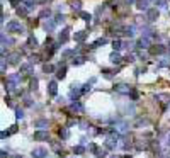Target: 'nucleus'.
Listing matches in <instances>:
<instances>
[{"label": "nucleus", "mask_w": 170, "mask_h": 158, "mask_svg": "<svg viewBox=\"0 0 170 158\" xmlns=\"http://www.w3.org/2000/svg\"><path fill=\"white\" fill-rule=\"evenodd\" d=\"M9 155H7V151L5 150H2V153H0V158H7Z\"/></svg>", "instance_id": "nucleus-49"}, {"label": "nucleus", "mask_w": 170, "mask_h": 158, "mask_svg": "<svg viewBox=\"0 0 170 158\" xmlns=\"http://www.w3.org/2000/svg\"><path fill=\"white\" fill-rule=\"evenodd\" d=\"M114 89H116V92H119V94H131V87H128L126 83H119Z\"/></svg>", "instance_id": "nucleus-7"}, {"label": "nucleus", "mask_w": 170, "mask_h": 158, "mask_svg": "<svg viewBox=\"0 0 170 158\" xmlns=\"http://www.w3.org/2000/svg\"><path fill=\"white\" fill-rule=\"evenodd\" d=\"M136 7H138V10H148L150 9V0H138Z\"/></svg>", "instance_id": "nucleus-9"}, {"label": "nucleus", "mask_w": 170, "mask_h": 158, "mask_svg": "<svg viewBox=\"0 0 170 158\" xmlns=\"http://www.w3.org/2000/svg\"><path fill=\"white\" fill-rule=\"evenodd\" d=\"M19 58H20L19 53H12V55H9V61L12 63V65H17V63H19Z\"/></svg>", "instance_id": "nucleus-14"}, {"label": "nucleus", "mask_w": 170, "mask_h": 158, "mask_svg": "<svg viewBox=\"0 0 170 158\" xmlns=\"http://www.w3.org/2000/svg\"><path fill=\"white\" fill-rule=\"evenodd\" d=\"M167 65H169V61H167V59H162V61H160V66H167Z\"/></svg>", "instance_id": "nucleus-50"}, {"label": "nucleus", "mask_w": 170, "mask_h": 158, "mask_svg": "<svg viewBox=\"0 0 170 158\" xmlns=\"http://www.w3.org/2000/svg\"><path fill=\"white\" fill-rule=\"evenodd\" d=\"M29 87H31V90H36V89H38V80L32 78V80H31V83H29Z\"/></svg>", "instance_id": "nucleus-34"}, {"label": "nucleus", "mask_w": 170, "mask_h": 158, "mask_svg": "<svg viewBox=\"0 0 170 158\" xmlns=\"http://www.w3.org/2000/svg\"><path fill=\"white\" fill-rule=\"evenodd\" d=\"M58 39H60V43H66V41L70 39V29L66 27V29H63L60 32V36H58Z\"/></svg>", "instance_id": "nucleus-8"}, {"label": "nucleus", "mask_w": 170, "mask_h": 158, "mask_svg": "<svg viewBox=\"0 0 170 158\" xmlns=\"http://www.w3.org/2000/svg\"><path fill=\"white\" fill-rule=\"evenodd\" d=\"M55 22H56V24H63V22H65V15H63V14L56 15V17H55Z\"/></svg>", "instance_id": "nucleus-32"}, {"label": "nucleus", "mask_w": 170, "mask_h": 158, "mask_svg": "<svg viewBox=\"0 0 170 158\" xmlns=\"http://www.w3.org/2000/svg\"><path fill=\"white\" fill-rule=\"evenodd\" d=\"M124 158H131V157H129V155H128V157H124Z\"/></svg>", "instance_id": "nucleus-54"}, {"label": "nucleus", "mask_w": 170, "mask_h": 158, "mask_svg": "<svg viewBox=\"0 0 170 158\" xmlns=\"http://www.w3.org/2000/svg\"><path fill=\"white\" fill-rule=\"evenodd\" d=\"M48 92H50V95H56V94H58V85H56V82H50V83H48Z\"/></svg>", "instance_id": "nucleus-11"}, {"label": "nucleus", "mask_w": 170, "mask_h": 158, "mask_svg": "<svg viewBox=\"0 0 170 158\" xmlns=\"http://www.w3.org/2000/svg\"><path fill=\"white\" fill-rule=\"evenodd\" d=\"M39 2H46V0H39Z\"/></svg>", "instance_id": "nucleus-55"}, {"label": "nucleus", "mask_w": 170, "mask_h": 158, "mask_svg": "<svg viewBox=\"0 0 170 158\" xmlns=\"http://www.w3.org/2000/svg\"><path fill=\"white\" fill-rule=\"evenodd\" d=\"M66 77V66H60V70L56 71V78H65Z\"/></svg>", "instance_id": "nucleus-15"}, {"label": "nucleus", "mask_w": 170, "mask_h": 158, "mask_svg": "<svg viewBox=\"0 0 170 158\" xmlns=\"http://www.w3.org/2000/svg\"><path fill=\"white\" fill-rule=\"evenodd\" d=\"M90 89H92V87H90V83H85V85H83V89H82V92H83V94H85V92H90Z\"/></svg>", "instance_id": "nucleus-42"}, {"label": "nucleus", "mask_w": 170, "mask_h": 158, "mask_svg": "<svg viewBox=\"0 0 170 158\" xmlns=\"http://www.w3.org/2000/svg\"><path fill=\"white\" fill-rule=\"evenodd\" d=\"M150 53L151 55H163V53H165V46H162V44L150 46Z\"/></svg>", "instance_id": "nucleus-6"}, {"label": "nucleus", "mask_w": 170, "mask_h": 158, "mask_svg": "<svg viewBox=\"0 0 170 158\" xmlns=\"http://www.w3.org/2000/svg\"><path fill=\"white\" fill-rule=\"evenodd\" d=\"M126 61H134V55H128L126 56Z\"/></svg>", "instance_id": "nucleus-48"}, {"label": "nucleus", "mask_w": 170, "mask_h": 158, "mask_svg": "<svg viewBox=\"0 0 170 158\" xmlns=\"http://www.w3.org/2000/svg\"><path fill=\"white\" fill-rule=\"evenodd\" d=\"M55 26H56V22H55V19H53V20H46V22H44V29H46V31H53V29H55Z\"/></svg>", "instance_id": "nucleus-16"}, {"label": "nucleus", "mask_w": 170, "mask_h": 158, "mask_svg": "<svg viewBox=\"0 0 170 158\" xmlns=\"http://www.w3.org/2000/svg\"><path fill=\"white\" fill-rule=\"evenodd\" d=\"M167 143L170 145V133H169V136H167Z\"/></svg>", "instance_id": "nucleus-52"}, {"label": "nucleus", "mask_w": 170, "mask_h": 158, "mask_svg": "<svg viewBox=\"0 0 170 158\" xmlns=\"http://www.w3.org/2000/svg\"><path fill=\"white\" fill-rule=\"evenodd\" d=\"M27 46H29V48H36V46H38V39H36L34 36H29V39H27Z\"/></svg>", "instance_id": "nucleus-22"}, {"label": "nucleus", "mask_w": 170, "mask_h": 158, "mask_svg": "<svg viewBox=\"0 0 170 158\" xmlns=\"http://www.w3.org/2000/svg\"><path fill=\"white\" fill-rule=\"evenodd\" d=\"M34 139L36 141H46V139H50V134H48V131H36Z\"/></svg>", "instance_id": "nucleus-4"}, {"label": "nucleus", "mask_w": 170, "mask_h": 158, "mask_svg": "<svg viewBox=\"0 0 170 158\" xmlns=\"http://www.w3.org/2000/svg\"><path fill=\"white\" fill-rule=\"evenodd\" d=\"M29 61L34 65V63H38V61H39V56H38V55H31V56H29Z\"/></svg>", "instance_id": "nucleus-35"}, {"label": "nucleus", "mask_w": 170, "mask_h": 158, "mask_svg": "<svg viewBox=\"0 0 170 158\" xmlns=\"http://www.w3.org/2000/svg\"><path fill=\"white\" fill-rule=\"evenodd\" d=\"M95 155H97V158H106V151L104 150H95Z\"/></svg>", "instance_id": "nucleus-33"}, {"label": "nucleus", "mask_w": 170, "mask_h": 158, "mask_svg": "<svg viewBox=\"0 0 170 158\" xmlns=\"http://www.w3.org/2000/svg\"><path fill=\"white\" fill-rule=\"evenodd\" d=\"M48 155V150L46 148H34L32 150V157L34 158H44Z\"/></svg>", "instance_id": "nucleus-5"}, {"label": "nucleus", "mask_w": 170, "mask_h": 158, "mask_svg": "<svg viewBox=\"0 0 170 158\" xmlns=\"http://www.w3.org/2000/svg\"><path fill=\"white\" fill-rule=\"evenodd\" d=\"M43 70H44L46 73H51V71H53V66H51V65H44V66H43Z\"/></svg>", "instance_id": "nucleus-41"}, {"label": "nucleus", "mask_w": 170, "mask_h": 158, "mask_svg": "<svg viewBox=\"0 0 170 158\" xmlns=\"http://www.w3.org/2000/svg\"><path fill=\"white\" fill-rule=\"evenodd\" d=\"M20 71H22V73H31V71H32V63H26V65H22V66H20Z\"/></svg>", "instance_id": "nucleus-18"}, {"label": "nucleus", "mask_w": 170, "mask_h": 158, "mask_svg": "<svg viewBox=\"0 0 170 158\" xmlns=\"http://www.w3.org/2000/svg\"><path fill=\"white\" fill-rule=\"evenodd\" d=\"M157 5H158V9H167V2L165 0H158Z\"/></svg>", "instance_id": "nucleus-37"}, {"label": "nucleus", "mask_w": 170, "mask_h": 158, "mask_svg": "<svg viewBox=\"0 0 170 158\" xmlns=\"http://www.w3.org/2000/svg\"><path fill=\"white\" fill-rule=\"evenodd\" d=\"M124 34H126L128 38H133V36L136 34V27H134V26H128V27H124Z\"/></svg>", "instance_id": "nucleus-12"}, {"label": "nucleus", "mask_w": 170, "mask_h": 158, "mask_svg": "<svg viewBox=\"0 0 170 158\" xmlns=\"http://www.w3.org/2000/svg\"><path fill=\"white\" fill-rule=\"evenodd\" d=\"M71 109H73V110H78V112H83V107H82L80 102H73V104H71Z\"/></svg>", "instance_id": "nucleus-28"}, {"label": "nucleus", "mask_w": 170, "mask_h": 158, "mask_svg": "<svg viewBox=\"0 0 170 158\" xmlns=\"http://www.w3.org/2000/svg\"><path fill=\"white\" fill-rule=\"evenodd\" d=\"M89 150H90V151H94V153H95V150H97V146H95L94 143H90V145H89Z\"/></svg>", "instance_id": "nucleus-45"}, {"label": "nucleus", "mask_w": 170, "mask_h": 158, "mask_svg": "<svg viewBox=\"0 0 170 158\" xmlns=\"http://www.w3.org/2000/svg\"><path fill=\"white\" fill-rule=\"evenodd\" d=\"M112 48H114V51H119L121 48H122V43H121L119 39H114L112 41Z\"/></svg>", "instance_id": "nucleus-25"}, {"label": "nucleus", "mask_w": 170, "mask_h": 158, "mask_svg": "<svg viewBox=\"0 0 170 158\" xmlns=\"http://www.w3.org/2000/svg\"><path fill=\"white\" fill-rule=\"evenodd\" d=\"M51 15V12H50V9H44L43 12L39 14V19H44V17H50Z\"/></svg>", "instance_id": "nucleus-31"}, {"label": "nucleus", "mask_w": 170, "mask_h": 158, "mask_svg": "<svg viewBox=\"0 0 170 158\" xmlns=\"http://www.w3.org/2000/svg\"><path fill=\"white\" fill-rule=\"evenodd\" d=\"M158 15H160L158 9H148V10H146V19L150 20V22L157 20V19H158Z\"/></svg>", "instance_id": "nucleus-3"}, {"label": "nucleus", "mask_w": 170, "mask_h": 158, "mask_svg": "<svg viewBox=\"0 0 170 158\" xmlns=\"http://www.w3.org/2000/svg\"><path fill=\"white\" fill-rule=\"evenodd\" d=\"M118 131L126 133V131H128V124H126V122H119V124H118Z\"/></svg>", "instance_id": "nucleus-29"}, {"label": "nucleus", "mask_w": 170, "mask_h": 158, "mask_svg": "<svg viewBox=\"0 0 170 158\" xmlns=\"http://www.w3.org/2000/svg\"><path fill=\"white\" fill-rule=\"evenodd\" d=\"M27 12H29L27 7H17V15H20V17H26Z\"/></svg>", "instance_id": "nucleus-21"}, {"label": "nucleus", "mask_w": 170, "mask_h": 158, "mask_svg": "<svg viewBox=\"0 0 170 158\" xmlns=\"http://www.w3.org/2000/svg\"><path fill=\"white\" fill-rule=\"evenodd\" d=\"M15 117H17V119L24 117V110H22V109H15Z\"/></svg>", "instance_id": "nucleus-36"}, {"label": "nucleus", "mask_w": 170, "mask_h": 158, "mask_svg": "<svg viewBox=\"0 0 170 158\" xmlns=\"http://www.w3.org/2000/svg\"><path fill=\"white\" fill-rule=\"evenodd\" d=\"M150 46H151V39L148 36H143V38L138 41V48H140V50H148Z\"/></svg>", "instance_id": "nucleus-2"}, {"label": "nucleus", "mask_w": 170, "mask_h": 158, "mask_svg": "<svg viewBox=\"0 0 170 158\" xmlns=\"http://www.w3.org/2000/svg\"><path fill=\"white\" fill-rule=\"evenodd\" d=\"M112 158H119V157H112Z\"/></svg>", "instance_id": "nucleus-56"}, {"label": "nucleus", "mask_w": 170, "mask_h": 158, "mask_svg": "<svg viewBox=\"0 0 170 158\" xmlns=\"http://www.w3.org/2000/svg\"><path fill=\"white\" fill-rule=\"evenodd\" d=\"M73 153H77V155H82V153H85V148L78 145V146H75V148H73Z\"/></svg>", "instance_id": "nucleus-30"}, {"label": "nucleus", "mask_w": 170, "mask_h": 158, "mask_svg": "<svg viewBox=\"0 0 170 158\" xmlns=\"http://www.w3.org/2000/svg\"><path fill=\"white\" fill-rule=\"evenodd\" d=\"M71 9L77 10V12H80V10H82V2H80V0H75V2L71 3Z\"/></svg>", "instance_id": "nucleus-24"}, {"label": "nucleus", "mask_w": 170, "mask_h": 158, "mask_svg": "<svg viewBox=\"0 0 170 158\" xmlns=\"http://www.w3.org/2000/svg\"><path fill=\"white\" fill-rule=\"evenodd\" d=\"M106 43H107V39H106V38H99V39H97L95 43H94V44H92V48H99V46H104Z\"/></svg>", "instance_id": "nucleus-20"}, {"label": "nucleus", "mask_w": 170, "mask_h": 158, "mask_svg": "<svg viewBox=\"0 0 170 158\" xmlns=\"http://www.w3.org/2000/svg\"><path fill=\"white\" fill-rule=\"evenodd\" d=\"M10 133H17V126L14 124V126H10Z\"/></svg>", "instance_id": "nucleus-51"}, {"label": "nucleus", "mask_w": 170, "mask_h": 158, "mask_svg": "<svg viewBox=\"0 0 170 158\" xmlns=\"http://www.w3.org/2000/svg\"><path fill=\"white\" fill-rule=\"evenodd\" d=\"M133 2H134V0H126V3H133Z\"/></svg>", "instance_id": "nucleus-53"}, {"label": "nucleus", "mask_w": 170, "mask_h": 158, "mask_svg": "<svg viewBox=\"0 0 170 158\" xmlns=\"http://www.w3.org/2000/svg\"><path fill=\"white\" fill-rule=\"evenodd\" d=\"M78 15H80V17L85 20V22H90V19H92V15H90V14H87V12H83V10H80V12H78Z\"/></svg>", "instance_id": "nucleus-23"}, {"label": "nucleus", "mask_w": 170, "mask_h": 158, "mask_svg": "<svg viewBox=\"0 0 170 158\" xmlns=\"http://www.w3.org/2000/svg\"><path fill=\"white\" fill-rule=\"evenodd\" d=\"M34 126H36V128L44 129V128H48V121H46V119H39V121H36V122H34Z\"/></svg>", "instance_id": "nucleus-17"}, {"label": "nucleus", "mask_w": 170, "mask_h": 158, "mask_svg": "<svg viewBox=\"0 0 170 158\" xmlns=\"http://www.w3.org/2000/svg\"><path fill=\"white\" fill-rule=\"evenodd\" d=\"M104 77H106V78H112V73H111V71H109V70H104Z\"/></svg>", "instance_id": "nucleus-43"}, {"label": "nucleus", "mask_w": 170, "mask_h": 158, "mask_svg": "<svg viewBox=\"0 0 170 158\" xmlns=\"http://www.w3.org/2000/svg\"><path fill=\"white\" fill-rule=\"evenodd\" d=\"M9 134H10V131H2V133H0V138L5 139V138H9Z\"/></svg>", "instance_id": "nucleus-40"}, {"label": "nucleus", "mask_w": 170, "mask_h": 158, "mask_svg": "<svg viewBox=\"0 0 170 158\" xmlns=\"http://www.w3.org/2000/svg\"><path fill=\"white\" fill-rule=\"evenodd\" d=\"M10 3H12V5H14V7H19L20 0H10Z\"/></svg>", "instance_id": "nucleus-46"}, {"label": "nucleus", "mask_w": 170, "mask_h": 158, "mask_svg": "<svg viewBox=\"0 0 170 158\" xmlns=\"http://www.w3.org/2000/svg\"><path fill=\"white\" fill-rule=\"evenodd\" d=\"M146 124H148V121H146V119H140V121L136 122V126H146Z\"/></svg>", "instance_id": "nucleus-39"}, {"label": "nucleus", "mask_w": 170, "mask_h": 158, "mask_svg": "<svg viewBox=\"0 0 170 158\" xmlns=\"http://www.w3.org/2000/svg\"><path fill=\"white\" fill-rule=\"evenodd\" d=\"M138 97H140V94H138L136 90H131V99H133V100H138Z\"/></svg>", "instance_id": "nucleus-38"}, {"label": "nucleus", "mask_w": 170, "mask_h": 158, "mask_svg": "<svg viewBox=\"0 0 170 158\" xmlns=\"http://www.w3.org/2000/svg\"><path fill=\"white\" fill-rule=\"evenodd\" d=\"M58 134H60L61 139H68V136H70V131H68V128L65 126V128H61L60 131H58Z\"/></svg>", "instance_id": "nucleus-13"}, {"label": "nucleus", "mask_w": 170, "mask_h": 158, "mask_svg": "<svg viewBox=\"0 0 170 158\" xmlns=\"http://www.w3.org/2000/svg\"><path fill=\"white\" fill-rule=\"evenodd\" d=\"M71 97H77V95H78V94H80V90H75V89H71Z\"/></svg>", "instance_id": "nucleus-44"}, {"label": "nucleus", "mask_w": 170, "mask_h": 158, "mask_svg": "<svg viewBox=\"0 0 170 158\" xmlns=\"http://www.w3.org/2000/svg\"><path fill=\"white\" fill-rule=\"evenodd\" d=\"M121 55L119 53H118V51H114V53H112V55H111V61H112V63H121Z\"/></svg>", "instance_id": "nucleus-19"}, {"label": "nucleus", "mask_w": 170, "mask_h": 158, "mask_svg": "<svg viewBox=\"0 0 170 158\" xmlns=\"http://www.w3.org/2000/svg\"><path fill=\"white\" fill-rule=\"evenodd\" d=\"M24 3H26V7L27 9H32V7H36V3H38V0H22Z\"/></svg>", "instance_id": "nucleus-26"}, {"label": "nucleus", "mask_w": 170, "mask_h": 158, "mask_svg": "<svg viewBox=\"0 0 170 158\" xmlns=\"http://www.w3.org/2000/svg\"><path fill=\"white\" fill-rule=\"evenodd\" d=\"M87 36H89V32H85V31H78V32H75V41H78V43H82V41L87 39Z\"/></svg>", "instance_id": "nucleus-10"}, {"label": "nucleus", "mask_w": 170, "mask_h": 158, "mask_svg": "<svg viewBox=\"0 0 170 158\" xmlns=\"http://www.w3.org/2000/svg\"><path fill=\"white\" fill-rule=\"evenodd\" d=\"M71 63H73V65H83V63H85V58H83V56H75Z\"/></svg>", "instance_id": "nucleus-27"}, {"label": "nucleus", "mask_w": 170, "mask_h": 158, "mask_svg": "<svg viewBox=\"0 0 170 158\" xmlns=\"http://www.w3.org/2000/svg\"><path fill=\"white\" fill-rule=\"evenodd\" d=\"M5 68H7V63H5V59H2V73L5 71Z\"/></svg>", "instance_id": "nucleus-47"}, {"label": "nucleus", "mask_w": 170, "mask_h": 158, "mask_svg": "<svg viewBox=\"0 0 170 158\" xmlns=\"http://www.w3.org/2000/svg\"><path fill=\"white\" fill-rule=\"evenodd\" d=\"M7 31H9V32H24V27L20 26V22L12 20V22L7 24Z\"/></svg>", "instance_id": "nucleus-1"}]
</instances>
